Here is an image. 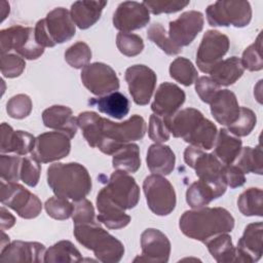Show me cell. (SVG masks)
<instances>
[{
    "instance_id": "obj_1",
    "label": "cell",
    "mask_w": 263,
    "mask_h": 263,
    "mask_svg": "<svg viewBox=\"0 0 263 263\" xmlns=\"http://www.w3.org/2000/svg\"><path fill=\"white\" fill-rule=\"evenodd\" d=\"M179 227L187 237L204 243L220 233L230 232L234 227V218L224 208L204 206L184 212Z\"/></svg>"
},
{
    "instance_id": "obj_2",
    "label": "cell",
    "mask_w": 263,
    "mask_h": 263,
    "mask_svg": "<svg viewBox=\"0 0 263 263\" xmlns=\"http://www.w3.org/2000/svg\"><path fill=\"white\" fill-rule=\"evenodd\" d=\"M47 184L57 196L74 201L85 198L91 190V178L80 163L55 162L47 168Z\"/></svg>"
},
{
    "instance_id": "obj_3",
    "label": "cell",
    "mask_w": 263,
    "mask_h": 263,
    "mask_svg": "<svg viewBox=\"0 0 263 263\" xmlns=\"http://www.w3.org/2000/svg\"><path fill=\"white\" fill-rule=\"evenodd\" d=\"M73 233L77 241L91 250L101 262L117 263L124 255L123 243L102 228L98 222L74 225Z\"/></svg>"
},
{
    "instance_id": "obj_4",
    "label": "cell",
    "mask_w": 263,
    "mask_h": 263,
    "mask_svg": "<svg viewBox=\"0 0 263 263\" xmlns=\"http://www.w3.org/2000/svg\"><path fill=\"white\" fill-rule=\"evenodd\" d=\"M146 128L144 118L138 114L123 122H113L102 117L101 139L97 148L107 155H113L123 145L143 139Z\"/></svg>"
},
{
    "instance_id": "obj_5",
    "label": "cell",
    "mask_w": 263,
    "mask_h": 263,
    "mask_svg": "<svg viewBox=\"0 0 263 263\" xmlns=\"http://www.w3.org/2000/svg\"><path fill=\"white\" fill-rule=\"evenodd\" d=\"M70 11L64 7L50 10L45 18L37 22L34 28L36 42L42 47H53L70 40L76 33Z\"/></svg>"
},
{
    "instance_id": "obj_6",
    "label": "cell",
    "mask_w": 263,
    "mask_h": 263,
    "mask_svg": "<svg viewBox=\"0 0 263 263\" xmlns=\"http://www.w3.org/2000/svg\"><path fill=\"white\" fill-rule=\"evenodd\" d=\"M205 15L212 27L242 28L248 26L252 20V7L248 1L221 0L209 5Z\"/></svg>"
},
{
    "instance_id": "obj_7",
    "label": "cell",
    "mask_w": 263,
    "mask_h": 263,
    "mask_svg": "<svg viewBox=\"0 0 263 263\" xmlns=\"http://www.w3.org/2000/svg\"><path fill=\"white\" fill-rule=\"evenodd\" d=\"M0 46L1 53L14 50L27 60H37L44 52V47L36 42L34 29L20 25L0 31Z\"/></svg>"
},
{
    "instance_id": "obj_8",
    "label": "cell",
    "mask_w": 263,
    "mask_h": 263,
    "mask_svg": "<svg viewBox=\"0 0 263 263\" xmlns=\"http://www.w3.org/2000/svg\"><path fill=\"white\" fill-rule=\"evenodd\" d=\"M0 200L24 219H34L42 211L41 200L17 182L1 181Z\"/></svg>"
},
{
    "instance_id": "obj_9",
    "label": "cell",
    "mask_w": 263,
    "mask_h": 263,
    "mask_svg": "<svg viewBox=\"0 0 263 263\" xmlns=\"http://www.w3.org/2000/svg\"><path fill=\"white\" fill-rule=\"evenodd\" d=\"M143 190L147 204L155 215L167 216L175 210L176 192L171 182L164 177L154 174L146 177L143 182Z\"/></svg>"
},
{
    "instance_id": "obj_10",
    "label": "cell",
    "mask_w": 263,
    "mask_h": 263,
    "mask_svg": "<svg viewBox=\"0 0 263 263\" xmlns=\"http://www.w3.org/2000/svg\"><path fill=\"white\" fill-rule=\"evenodd\" d=\"M108 197L122 210L135 208L140 199V187L126 172L115 171L103 188Z\"/></svg>"
},
{
    "instance_id": "obj_11",
    "label": "cell",
    "mask_w": 263,
    "mask_h": 263,
    "mask_svg": "<svg viewBox=\"0 0 263 263\" xmlns=\"http://www.w3.org/2000/svg\"><path fill=\"white\" fill-rule=\"evenodd\" d=\"M184 160L188 166L195 171L199 180L217 185H226L222 176L224 164L214 153H205L202 149L190 145L184 151Z\"/></svg>"
},
{
    "instance_id": "obj_12",
    "label": "cell",
    "mask_w": 263,
    "mask_h": 263,
    "mask_svg": "<svg viewBox=\"0 0 263 263\" xmlns=\"http://www.w3.org/2000/svg\"><path fill=\"white\" fill-rule=\"evenodd\" d=\"M229 49L228 37L217 31L209 30L203 34L196 52V65L203 73L211 70L222 61V58Z\"/></svg>"
},
{
    "instance_id": "obj_13",
    "label": "cell",
    "mask_w": 263,
    "mask_h": 263,
    "mask_svg": "<svg viewBox=\"0 0 263 263\" xmlns=\"http://www.w3.org/2000/svg\"><path fill=\"white\" fill-rule=\"evenodd\" d=\"M83 85L95 96H106L119 88V79L113 70L104 63H91L81 70Z\"/></svg>"
},
{
    "instance_id": "obj_14",
    "label": "cell",
    "mask_w": 263,
    "mask_h": 263,
    "mask_svg": "<svg viewBox=\"0 0 263 263\" xmlns=\"http://www.w3.org/2000/svg\"><path fill=\"white\" fill-rule=\"evenodd\" d=\"M71 150V138L62 132H47L36 138L31 156L41 163L66 157Z\"/></svg>"
},
{
    "instance_id": "obj_15",
    "label": "cell",
    "mask_w": 263,
    "mask_h": 263,
    "mask_svg": "<svg viewBox=\"0 0 263 263\" xmlns=\"http://www.w3.org/2000/svg\"><path fill=\"white\" fill-rule=\"evenodd\" d=\"M124 77L134 102L140 106L147 105L155 89V72L145 65H134L126 69Z\"/></svg>"
},
{
    "instance_id": "obj_16",
    "label": "cell",
    "mask_w": 263,
    "mask_h": 263,
    "mask_svg": "<svg viewBox=\"0 0 263 263\" xmlns=\"http://www.w3.org/2000/svg\"><path fill=\"white\" fill-rule=\"evenodd\" d=\"M204 18L200 11L183 12L177 20L170 22L167 36L171 42L182 48L189 45L203 28Z\"/></svg>"
},
{
    "instance_id": "obj_17",
    "label": "cell",
    "mask_w": 263,
    "mask_h": 263,
    "mask_svg": "<svg viewBox=\"0 0 263 263\" xmlns=\"http://www.w3.org/2000/svg\"><path fill=\"white\" fill-rule=\"evenodd\" d=\"M149 22L150 12L143 2H121L113 14V26L120 32L129 33L130 31L142 29Z\"/></svg>"
},
{
    "instance_id": "obj_18",
    "label": "cell",
    "mask_w": 263,
    "mask_h": 263,
    "mask_svg": "<svg viewBox=\"0 0 263 263\" xmlns=\"http://www.w3.org/2000/svg\"><path fill=\"white\" fill-rule=\"evenodd\" d=\"M142 256L134 262H159L166 263L171 255V241L167 236L158 229L147 228L141 234Z\"/></svg>"
},
{
    "instance_id": "obj_19",
    "label": "cell",
    "mask_w": 263,
    "mask_h": 263,
    "mask_svg": "<svg viewBox=\"0 0 263 263\" xmlns=\"http://www.w3.org/2000/svg\"><path fill=\"white\" fill-rule=\"evenodd\" d=\"M263 224L256 222L249 224L237 242L235 262H257L262 257Z\"/></svg>"
},
{
    "instance_id": "obj_20",
    "label": "cell",
    "mask_w": 263,
    "mask_h": 263,
    "mask_svg": "<svg viewBox=\"0 0 263 263\" xmlns=\"http://www.w3.org/2000/svg\"><path fill=\"white\" fill-rule=\"evenodd\" d=\"M186 95L178 85L171 82H163L157 88L151 110L155 115L168 117L174 115L184 104Z\"/></svg>"
},
{
    "instance_id": "obj_21",
    "label": "cell",
    "mask_w": 263,
    "mask_h": 263,
    "mask_svg": "<svg viewBox=\"0 0 263 263\" xmlns=\"http://www.w3.org/2000/svg\"><path fill=\"white\" fill-rule=\"evenodd\" d=\"M45 246L37 241L14 240L1 250V262H44Z\"/></svg>"
},
{
    "instance_id": "obj_22",
    "label": "cell",
    "mask_w": 263,
    "mask_h": 263,
    "mask_svg": "<svg viewBox=\"0 0 263 263\" xmlns=\"http://www.w3.org/2000/svg\"><path fill=\"white\" fill-rule=\"evenodd\" d=\"M36 138L24 130H13L6 122L1 123V154L14 152L16 155H27L32 153Z\"/></svg>"
},
{
    "instance_id": "obj_23",
    "label": "cell",
    "mask_w": 263,
    "mask_h": 263,
    "mask_svg": "<svg viewBox=\"0 0 263 263\" xmlns=\"http://www.w3.org/2000/svg\"><path fill=\"white\" fill-rule=\"evenodd\" d=\"M98 221L109 229H121L130 222V216L124 213V210L116 205L102 188L97 195Z\"/></svg>"
},
{
    "instance_id": "obj_24",
    "label": "cell",
    "mask_w": 263,
    "mask_h": 263,
    "mask_svg": "<svg viewBox=\"0 0 263 263\" xmlns=\"http://www.w3.org/2000/svg\"><path fill=\"white\" fill-rule=\"evenodd\" d=\"M211 113L221 125L232 124L239 115V105L234 92L229 89H220L211 102Z\"/></svg>"
},
{
    "instance_id": "obj_25",
    "label": "cell",
    "mask_w": 263,
    "mask_h": 263,
    "mask_svg": "<svg viewBox=\"0 0 263 263\" xmlns=\"http://www.w3.org/2000/svg\"><path fill=\"white\" fill-rule=\"evenodd\" d=\"M42 121L48 128L62 132L71 139L77 133V118L73 116L72 109L67 106L53 105L42 113Z\"/></svg>"
},
{
    "instance_id": "obj_26",
    "label": "cell",
    "mask_w": 263,
    "mask_h": 263,
    "mask_svg": "<svg viewBox=\"0 0 263 263\" xmlns=\"http://www.w3.org/2000/svg\"><path fill=\"white\" fill-rule=\"evenodd\" d=\"M203 118V114L199 110L194 108H186L181 111H177L174 115L164 117L163 119L170 133L175 138L185 140L197 128L198 124Z\"/></svg>"
},
{
    "instance_id": "obj_27",
    "label": "cell",
    "mask_w": 263,
    "mask_h": 263,
    "mask_svg": "<svg viewBox=\"0 0 263 263\" xmlns=\"http://www.w3.org/2000/svg\"><path fill=\"white\" fill-rule=\"evenodd\" d=\"M226 185H217L203 180L193 182L186 191V201L193 210L208 205L226 192Z\"/></svg>"
},
{
    "instance_id": "obj_28",
    "label": "cell",
    "mask_w": 263,
    "mask_h": 263,
    "mask_svg": "<svg viewBox=\"0 0 263 263\" xmlns=\"http://www.w3.org/2000/svg\"><path fill=\"white\" fill-rule=\"evenodd\" d=\"M107 1H75L71 5L70 14L74 24L81 30L93 26L101 17Z\"/></svg>"
},
{
    "instance_id": "obj_29",
    "label": "cell",
    "mask_w": 263,
    "mask_h": 263,
    "mask_svg": "<svg viewBox=\"0 0 263 263\" xmlns=\"http://www.w3.org/2000/svg\"><path fill=\"white\" fill-rule=\"evenodd\" d=\"M146 162L152 174L166 176L175 168L176 156L170 146L155 143L148 148Z\"/></svg>"
},
{
    "instance_id": "obj_30",
    "label": "cell",
    "mask_w": 263,
    "mask_h": 263,
    "mask_svg": "<svg viewBox=\"0 0 263 263\" xmlns=\"http://www.w3.org/2000/svg\"><path fill=\"white\" fill-rule=\"evenodd\" d=\"M88 104L96 106L100 112L115 119H122L129 111L128 99L119 91H113L99 98H91Z\"/></svg>"
},
{
    "instance_id": "obj_31",
    "label": "cell",
    "mask_w": 263,
    "mask_h": 263,
    "mask_svg": "<svg viewBox=\"0 0 263 263\" xmlns=\"http://www.w3.org/2000/svg\"><path fill=\"white\" fill-rule=\"evenodd\" d=\"M241 140L230 134L226 128H221L215 142V156L223 164H232L241 150Z\"/></svg>"
},
{
    "instance_id": "obj_32",
    "label": "cell",
    "mask_w": 263,
    "mask_h": 263,
    "mask_svg": "<svg viewBox=\"0 0 263 263\" xmlns=\"http://www.w3.org/2000/svg\"><path fill=\"white\" fill-rule=\"evenodd\" d=\"M245 69L242 67L240 59L237 57H231L219 62L210 72L211 78L219 86H229L235 83L243 74Z\"/></svg>"
},
{
    "instance_id": "obj_33",
    "label": "cell",
    "mask_w": 263,
    "mask_h": 263,
    "mask_svg": "<svg viewBox=\"0 0 263 263\" xmlns=\"http://www.w3.org/2000/svg\"><path fill=\"white\" fill-rule=\"evenodd\" d=\"M212 257L219 263L235 262L236 249L233 247L231 236L220 233L204 242Z\"/></svg>"
},
{
    "instance_id": "obj_34",
    "label": "cell",
    "mask_w": 263,
    "mask_h": 263,
    "mask_svg": "<svg viewBox=\"0 0 263 263\" xmlns=\"http://www.w3.org/2000/svg\"><path fill=\"white\" fill-rule=\"evenodd\" d=\"M112 165L115 170L126 173H136L141 166L140 148L137 144L128 143L118 149L112 158Z\"/></svg>"
},
{
    "instance_id": "obj_35",
    "label": "cell",
    "mask_w": 263,
    "mask_h": 263,
    "mask_svg": "<svg viewBox=\"0 0 263 263\" xmlns=\"http://www.w3.org/2000/svg\"><path fill=\"white\" fill-rule=\"evenodd\" d=\"M83 258L77 248L69 240H61L46 250L44 262L46 263H66L81 262Z\"/></svg>"
},
{
    "instance_id": "obj_36",
    "label": "cell",
    "mask_w": 263,
    "mask_h": 263,
    "mask_svg": "<svg viewBox=\"0 0 263 263\" xmlns=\"http://www.w3.org/2000/svg\"><path fill=\"white\" fill-rule=\"evenodd\" d=\"M234 165H236L243 174L253 173L262 175L263 161L261 144H258L255 148L250 146L241 148L239 154L234 160Z\"/></svg>"
},
{
    "instance_id": "obj_37",
    "label": "cell",
    "mask_w": 263,
    "mask_h": 263,
    "mask_svg": "<svg viewBox=\"0 0 263 263\" xmlns=\"http://www.w3.org/2000/svg\"><path fill=\"white\" fill-rule=\"evenodd\" d=\"M217 134V126L211 120L203 118L197 128L184 141L202 150H210L215 145Z\"/></svg>"
},
{
    "instance_id": "obj_38",
    "label": "cell",
    "mask_w": 263,
    "mask_h": 263,
    "mask_svg": "<svg viewBox=\"0 0 263 263\" xmlns=\"http://www.w3.org/2000/svg\"><path fill=\"white\" fill-rule=\"evenodd\" d=\"M101 119L102 117L92 111H84L77 116V124L87 144L92 148L98 147L101 139Z\"/></svg>"
},
{
    "instance_id": "obj_39",
    "label": "cell",
    "mask_w": 263,
    "mask_h": 263,
    "mask_svg": "<svg viewBox=\"0 0 263 263\" xmlns=\"http://www.w3.org/2000/svg\"><path fill=\"white\" fill-rule=\"evenodd\" d=\"M237 206L243 216H263V191L260 188L245 190L237 199Z\"/></svg>"
},
{
    "instance_id": "obj_40",
    "label": "cell",
    "mask_w": 263,
    "mask_h": 263,
    "mask_svg": "<svg viewBox=\"0 0 263 263\" xmlns=\"http://www.w3.org/2000/svg\"><path fill=\"white\" fill-rule=\"evenodd\" d=\"M170 75L179 83L189 86L197 79V70L192 62L186 58H177L170 65Z\"/></svg>"
},
{
    "instance_id": "obj_41",
    "label": "cell",
    "mask_w": 263,
    "mask_h": 263,
    "mask_svg": "<svg viewBox=\"0 0 263 263\" xmlns=\"http://www.w3.org/2000/svg\"><path fill=\"white\" fill-rule=\"evenodd\" d=\"M257 123V117L253 110L240 107L237 119L227 126V130L235 137H246L251 134Z\"/></svg>"
},
{
    "instance_id": "obj_42",
    "label": "cell",
    "mask_w": 263,
    "mask_h": 263,
    "mask_svg": "<svg viewBox=\"0 0 263 263\" xmlns=\"http://www.w3.org/2000/svg\"><path fill=\"white\" fill-rule=\"evenodd\" d=\"M147 37L168 55H175L182 51V48L175 46L171 42L165 32V29L160 23H154L150 25V27L147 30Z\"/></svg>"
},
{
    "instance_id": "obj_43",
    "label": "cell",
    "mask_w": 263,
    "mask_h": 263,
    "mask_svg": "<svg viewBox=\"0 0 263 263\" xmlns=\"http://www.w3.org/2000/svg\"><path fill=\"white\" fill-rule=\"evenodd\" d=\"M91 59L90 47L82 41H78L71 45L65 51V61L75 69H82L88 65Z\"/></svg>"
},
{
    "instance_id": "obj_44",
    "label": "cell",
    "mask_w": 263,
    "mask_h": 263,
    "mask_svg": "<svg viewBox=\"0 0 263 263\" xmlns=\"http://www.w3.org/2000/svg\"><path fill=\"white\" fill-rule=\"evenodd\" d=\"M241 64L243 69L249 71H260L263 68L262 59V34L260 33L255 42L248 46L242 52Z\"/></svg>"
},
{
    "instance_id": "obj_45",
    "label": "cell",
    "mask_w": 263,
    "mask_h": 263,
    "mask_svg": "<svg viewBox=\"0 0 263 263\" xmlns=\"http://www.w3.org/2000/svg\"><path fill=\"white\" fill-rule=\"evenodd\" d=\"M116 45L119 51L126 57H136L144 49L143 39L133 33L119 32L116 36Z\"/></svg>"
},
{
    "instance_id": "obj_46",
    "label": "cell",
    "mask_w": 263,
    "mask_h": 263,
    "mask_svg": "<svg viewBox=\"0 0 263 263\" xmlns=\"http://www.w3.org/2000/svg\"><path fill=\"white\" fill-rule=\"evenodd\" d=\"M45 211L49 217L55 220H66L72 217L73 203L67 198L61 196H53L48 198L44 203Z\"/></svg>"
},
{
    "instance_id": "obj_47",
    "label": "cell",
    "mask_w": 263,
    "mask_h": 263,
    "mask_svg": "<svg viewBox=\"0 0 263 263\" xmlns=\"http://www.w3.org/2000/svg\"><path fill=\"white\" fill-rule=\"evenodd\" d=\"M32 100L25 93L11 97L6 104L7 114L14 119H23L30 115L32 111Z\"/></svg>"
},
{
    "instance_id": "obj_48",
    "label": "cell",
    "mask_w": 263,
    "mask_h": 263,
    "mask_svg": "<svg viewBox=\"0 0 263 263\" xmlns=\"http://www.w3.org/2000/svg\"><path fill=\"white\" fill-rule=\"evenodd\" d=\"M22 158L20 156L0 155V175L1 179L5 182H17L21 172Z\"/></svg>"
},
{
    "instance_id": "obj_49",
    "label": "cell",
    "mask_w": 263,
    "mask_h": 263,
    "mask_svg": "<svg viewBox=\"0 0 263 263\" xmlns=\"http://www.w3.org/2000/svg\"><path fill=\"white\" fill-rule=\"evenodd\" d=\"M26 67L25 60L15 53H1V74L6 78L20 76Z\"/></svg>"
},
{
    "instance_id": "obj_50",
    "label": "cell",
    "mask_w": 263,
    "mask_h": 263,
    "mask_svg": "<svg viewBox=\"0 0 263 263\" xmlns=\"http://www.w3.org/2000/svg\"><path fill=\"white\" fill-rule=\"evenodd\" d=\"M34 157H24L22 158L20 177L21 180L30 187H35L40 179L41 165Z\"/></svg>"
},
{
    "instance_id": "obj_51",
    "label": "cell",
    "mask_w": 263,
    "mask_h": 263,
    "mask_svg": "<svg viewBox=\"0 0 263 263\" xmlns=\"http://www.w3.org/2000/svg\"><path fill=\"white\" fill-rule=\"evenodd\" d=\"M190 1L186 0H154V1H143V4L147 7L149 12L153 14L160 13H175L182 10Z\"/></svg>"
},
{
    "instance_id": "obj_52",
    "label": "cell",
    "mask_w": 263,
    "mask_h": 263,
    "mask_svg": "<svg viewBox=\"0 0 263 263\" xmlns=\"http://www.w3.org/2000/svg\"><path fill=\"white\" fill-rule=\"evenodd\" d=\"M73 206L74 209L72 213V219H73L74 225L97 223L95 219L93 205L88 199L83 198V199L74 201Z\"/></svg>"
},
{
    "instance_id": "obj_53",
    "label": "cell",
    "mask_w": 263,
    "mask_h": 263,
    "mask_svg": "<svg viewBox=\"0 0 263 263\" xmlns=\"http://www.w3.org/2000/svg\"><path fill=\"white\" fill-rule=\"evenodd\" d=\"M170 134L171 133L167 128V125L163 117L152 114L149 118V126H148L149 138L156 144H161L168 141Z\"/></svg>"
},
{
    "instance_id": "obj_54",
    "label": "cell",
    "mask_w": 263,
    "mask_h": 263,
    "mask_svg": "<svg viewBox=\"0 0 263 263\" xmlns=\"http://www.w3.org/2000/svg\"><path fill=\"white\" fill-rule=\"evenodd\" d=\"M195 90L203 103L211 104L217 92L220 90V86L211 77L201 76L195 81Z\"/></svg>"
},
{
    "instance_id": "obj_55",
    "label": "cell",
    "mask_w": 263,
    "mask_h": 263,
    "mask_svg": "<svg viewBox=\"0 0 263 263\" xmlns=\"http://www.w3.org/2000/svg\"><path fill=\"white\" fill-rule=\"evenodd\" d=\"M222 176L224 182L230 188H237L246 183L245 174L234 164H224Z\"/></svg>"
},
{
    "instance_id": "obj_56",
    "label": "cell",
    "mask_w": 263,
    "mask_h": 263,
    "mask_svg": "<svg viewBox=\"0 0 263 263\" xmlns=\"http://www.w3.org/2000/svg\"><path fill=\"white\" fill-rule=\"evenodd\" d=\"M15 223V218L12 214L5 210L4 206H1V230H6L11 228Z\"/></svg>"
},
{
    "instance_id": "obj_57",
    "label": "cell",
    "mask_w": 263,
    "mask_h": 263,
    "mask_svg": "<svg viewBox=\"0 0 263 263\" xmlns=\"http://www.w3.org/2000/svg\"><path fill=\"white\" fill-rule=\"evenodd\" d=\"M0 8H1V22H3L9 13V10H10L9 9V3H7L6 1H1Z\"/></svg>"
}]
</instances>
